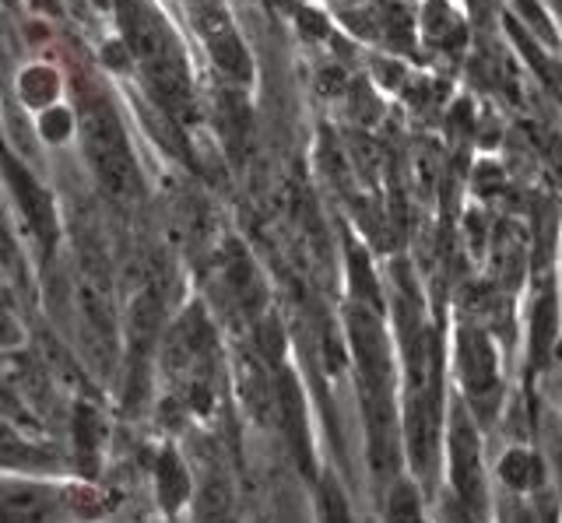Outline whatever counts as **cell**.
I'll return each mask as SVG.
<instances>
[{
    "instance_id": "5bb4252c",
    "label": "cell",
    "mask_w": 562,
    "mask_h": 523,
    "mask_svg": "<svg viewBox=\"0 0 562 523\" xmlns=\"http://www.w3.org/2000/svg\"><path fill=\"white\" fill-rule=\"evenodd\" d=\"M46 457L32 443H25L4 418H0V464L4 467H29V464H43Z\"/></svg>"
},
{
    "instance_id": "7a4b0ae2",
    "label": "cell",
    "mask_w": 562,
    "mask_h": 523,
    "mask_svg": "<svg viewBox=\"0 0 562 523\" xmlns=\"http://www.w3.org/2000/svg\"><path fill=\"white\" fill-rule=\"evenodd\" d=\"M81 120V145L88 155V166L99 177V183L113 197H137L140 194V169L134 162V151L123 124L113 110V102L99 89H81L78 102Z\"/></svg>"
},
{
    "instance_id": "52a82bcc",
    "label": "cell",
    "mask_w": 562,
    "mask_h": 523,
    "mask_svg": "<svg viewBox=\"0 0 562 523\" xmlns=\"http://www.w3.org/2000/svg\"><path fill=\"white\" fill-rule=\"evenodd\" d=\"M198 29H201V36L211 49V57H215V64L228 78H236V81L250 78V57H246L233 22H228V14L218 4H204L198 11Z\"/></svg>"
},
{
    "instance_id": "5b68a950",
    "label": "cell",
    "mask_w": 562,
    "mask_h": 523,
    "mask_svg": "<svg viewBox=\"0 0 562 523\" xmlns=\"http://www.w3.org/2000/svg\"><path fill=\"white\" fill-rule=\"evenodd\" d=\"M443 450L450 457V485H453L450 496L482 523L488 513L485 457H482V435L474 429L471 411L464 405H457L450 411V425L443 432Z\"/></svg>"
},
{
    "instance_id": "ba28073f",
    "label": "cell",
    "mask_w": 562,
    "mask_h": 523,
    "mask_svg": "<svg viewBox=\"0 0 562 523\" xmlns=\"http://www.w3.org/2000/svg\"><path fill=\"white\" fill-rule=\"evenodd\" d=\"M0 169H4V177H8V183L14 190V197H18V207L25 212L32 232L43 239V247H53V239H57V215H53L49 194L11 159L4 148H0Z\"/></svg>"
},
{
    "instance_id": "4fadbf2b",
    "label": "cell",
    "mask_w": 562,
    "mask_h": 523,
    "mask_svg": "<svg viewBox=\"0 0 562 523\" xmlns=\"http://www.w3.org/2000/svg\"><path fill=\"white\" fill-rule=\"evenodd\" d=\"M316 513H321V523H356L351 520V505L341 492V485L330 475L316 481Z\"/></svg>"
},
{
    "instance_id": "2e32d148",
    "label": "cell",
    "mask_w": 562,
    "mask_h": 523,
    "mask_svg": "<svg viewBox=\"0 0 562 523\" xmlns=\"http://www.w3.org/2000/svg\"><path fill=\"white\" fill-rule=\"evenodd\" d=\"M57 89H60L57 75L43 71V67H35V71H25V78H22V95H25L29 106H46V102L57 99Z\"/></svg>"
},
{
    "instance_id": "277c9868",
    "label": "cell",
    "mask_w": 562,
    "mask_h": 523,
    "mask_svg": "<svg viewBox=\"0 0 562 523\" xmlns=\"http://www.w3.org/2000/svg\"><path fill=\"white\" fill-rule=\"evenodd\" d=\"M166 369L172 387L193 411H204L215 400L218 341L201 309H187L166 338Z\"/></svg>"
},
{
    "instance_id": "8fae6325",
    "label": "cell",
    "mask_w": 562,
    "mask_h": 523,
    "mask_svg": "<svg viewBox=\"0 0 562 523\" xmlns=\"http://www.w3.org/2000/svg\"><path fill=\"white\" fill-rule=\"evenodd\" d=\"M75 443H78V450H81V461L95 470L99 453H102V418H99L95 408L81 405V408L75 411Z\"/></svg>"
},
{
    "instance_id": "ac0fdd59",
    "label": "cell",
    "mask_w": 562,
    "mask_h": 523,
    "mask_svg": "<svg viewBox=\"0 0 562 523\" xmlns=\"http://www.w3.org/2000/svg\"><path fill=\"white\" fill-rule=\"evenodd\" d=\"M443 523H479V520H474V516L464 510V505L447 492V499H443Z\"/></svg>"
},
{
    "instance_id": "9a60e30c",
    "label": "cell",
    "mask_w": 562,
    "mask_h": 523,
    "mask_svg": "<svg viewBox=\"0 0 562 523\" xmlns=\"http://www.w3.org/2000/svg\"><path fill=\"white\" fill-rule=\"evenodd\" d=\"M552 341H555V303H552V295H544L541 306L535 309V355H538V362L549 359Z\"/></svg>"
},
{
    "instance_id": "d6986e66",
    "label": "cell",
    "mask_w": 562,
    "mask_h": 523,
    "mask_svg": "<svg viewBox=\"0 0 562 523\" xmlns=\"http://www.w3.org/2000/svg\"><path fill=\"white\" fill-rule=\"evenodd\" d=\"M0 411H4V414L18 411V400H14V394L4 387V383H0Z\"/></svg>"
},
{
    "instance_id": "9c48e42d",
    "label": "cell",
    "mask_w": 562,
    "mask_h": 523,
    "mask_svg": "<svg viewBox=\"0 0 562 523\" xmlns=\"http://www.w3.org/2000/svg\"><path fill=\"white\" fill-rule=\"evenodd\" d=\"M155 496L166 513H180L193 499V478L183 464V457L172 446H166L155 461Z\"/></svg>"
},
{
    "instance_id": "30bf717a",
    "label": "cell",
    "mask_w": 562,
    "mask_h": 523,
    "mask_svg": "<svg viewBox=\"0 0 562 523\" xmlns=\"http://www.w3.org/2000/svg\"><path fill=\"white\" fill-rule=\"evenodd\" d=\"M225 285H228V292H233V299L257 320L260 317V306H263V288H260V277H257L254 260L246 257L239 247H228V257H225Z\"/></svg>"
},
{
    "instance_id": "8992f818",
    "label": "cell",
    "mask_w": 562,
    "mask_h": 523,
    "mask_svg": "<svg viewBox=\"0 0 562 523\" xmlns=\"http://www.w3.org/2000/svg\"><path fill=\"white\" fill-rule=\"evenodd\" d=\"M457 379H461V387L471 400L474 411L482 414H492L499 400V355H496V344L479 327H461L457 330Z\"/></svg>"
},
{
    "instance_id": "e0dca14e",
    "label": "cell",
    "mask_w": 562,
    "mask_h": 523,
    "mask_svg": "<svg viewBox=\"0 0 562 523\" xmlns=\"http://www.w3.org/2000/svg\"><path fill=\"white\" fill-rule=\"evenodd\" d=\"M391 523H422L418 510V496L408 481H394L391 485Z\"/></svg>"
},
{
    "instance_id": "6da1fadb",
    "label": "cell",
    "mask_w": 562,
    "mask_h": 523,
    "mask_svg": "<svg viewBox=\"0 0 562 523\" xmlns=\"http://www.w3.org/2000/svg\"><path fill=\"white\" fill-rule=\"evenodd\" d=\"M120 11V29L127 49L137 57V64L145 67L148 84L155 95L166 102L172 116L190 120L193 116V89H190V75L187 64L176 49L172 32L162 25V19L140 0H116Z\"/></svg>"
},
{
    "instance_id": "3957f363",
    "label": "cell",
    "mask_w": 562,
    "mask_h": 523,
    "mask_svg": "<svg viewBox=\"0 0 562 523\" xmlns=\"http://www.w3.org/2000/svg\"><path fill=\"white\" fill-rule=\"evenodd\" d=\"M105 492L88 485H46L35 478H0V523H64L113 510Z\"/></svg>"
},
{
    "instance_id": "7c38bea8",
    "label": "cell",
    "mask_w": 562,
    "mask_h": 523,
    "mask_svg": "<svg viewBox=\"0 0 562 523\" xmlns=\"http://www.w3.org/2000/svg\"><path fill=\"white\" fill-rule=\"evenodd\" d=\"M499 475H503V481L509 485V488H517V492H531V488L538 485V457L531 450H509L506 457H503V464H499Z\"/></svg>"
}]
</instances>
